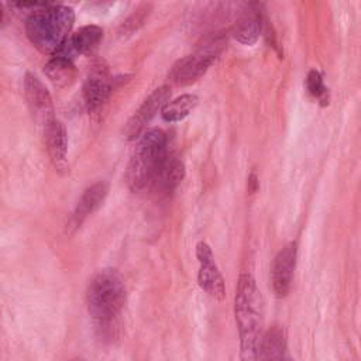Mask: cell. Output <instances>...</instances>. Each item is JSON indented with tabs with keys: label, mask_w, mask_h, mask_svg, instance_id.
<instances>
[{
	"label": "cell",
	"mask_w": 361,
	"mask_h": 361,
	"mask_svg": "<svg viewBox=\"0 0 361 361\" xmlns=\"http://www.w3.org/2000/svg\"><path fill=\"white\" fill-rule=\"evenodd\" d=\"M44 72L56 87H65L71 85L76 78V68L73 61L58 55H52V58L45 65Z\"/></svg>",
	"instance_id": "cell-17"
},
{
	"label": "cell",
	"mask_w": 361,
	"mask_h": 361,
	"mask_svg": "<svg viewBox=\"0 0 361 361\" xmlns=\"http://www.w3.org/2000/svg\"><path fill=\"white\" fill-rule=\"evenodd\" d=\"M185 176V165L176 157H166L162 166L154 176L149 189L161 196H168L172 193Z\"/></svg>",
	"instance_id": "cell-15"
},
{
	"label": "cell",
	"mask_w": 361,
	"mask_h": 361,
	"mask_svg": "<svg viewBox=\"0 0 361 361\" xmlns=\"http://www.w3.org/2000/svg\"><path fill=\"white\" fill-rule=\"evenodd\" d=\"M247 186H248V192H250V193H254V192L257 190V188H258V179H257L255 172H251V175L248 176V183H247Z\"/></svg>",
	"instance_id": "cell-20"
},
{
	"label": "cell",
	"mask_w": 361,
	"mask_h": 361,
	"mask_svg": "<svg viewBox=\"0 0 361 361\" xmlns=\"http://www.w3.org/2000/svg\"><path fill=\"white\" fill-rule=\"evenodd\" d=\"M4 23V8H3V4L0 3V25H3Z\"/></svg>",
	"instance_id": "cell-21"
},
{
	"label": "cell",
	"mask_w": 361,
	"mask_h": 361,
	"mask_svg": "<svg viewBox=\"0 0 361 361\" xmlns=\"http://www.w3.org/2000/svg\"><path fill=\"white\" fill-rule=\"evenodd\" d=\"M111 76L103 61H97L89 69L83 85V97L90 113L97 111L111 93Z\"/></svg>",
	"instance_id": "cell-8"
},
{
	"label": "cell",
	"mask_w": 361,
	"mask_h": 361,
	"mask_svg": "<svg viewBox=\"0 0 361 361\" xmlns=\"http://www.w3.org/2000/svg\"><path fill=\"white\" fill-rule=\"evenodd\" d=\"M103 38V30L97 25H85L79 28L75 34L66 38L61 48L54 54L73 61L75 56L89 54L93 51L100 39Z\"/></svg>",
	"instance_id": "cell-12"
},
{
	"label": "cell",
	"mask_w": 361,
	"mask_h": 361,
	"mask_svg": "<svg viewBox=\"0 0 361 361\" xmlns=\"http://www.w3.org/2000/svg\"><path fill=\"white\" fill-rule=\"evenodd\" d=\"M24 93L34 118L44 127L54 120L52 97L44 83L34 76L27 73L24 79Z\"/></svg>",
	"instance_id": "cell-10"
},
{
	"label": "cell",
	"mask_w": 361,
	"mask_h": 361,
	"mask_svg": "<svg viewBox=\"0 0 361 361\" xmlns=\"http://www.w3.org/2000/svg\"><path fill=\"white\" fill-rule=\"evenodd\" d=\"M71 361H85L83 358H73V360H71Z\"/></svg>",
	"instance_id": "cell-22"
},
{
	"label": "cell",
	"mask_w": 361,
	"mask_h": 361,
	"mask_svg": "<svg viewBox=\"0 0 361 361\" xmlns=\"http://www.w3.org/2000/svg\"><path fill=\"white\" fill-rule=\"evenodd\" d=\"M171 96V87L164 85L158 89H155L138 107V110L131 116V118L127 121V126L124 128V137L127 140H135L138 138L144 131L148 123L154 118V116L162 110V107L168 103V99Z\"/></svg>",
	"instance_id": "cell-7"
},
{
	"label": "cell",
	"mask_w": 361,
	"mask_h": 361,
	"mask_svg": "<svg viewBox=\"0 0 361 361\" xmlns=\"http://www.w3.org/2000/svg\"><path fill=\"white\" fill-rule=\"evenodd\" d=\"M298 258V245L296 243L286 244L274 258L271 282L272 289L276 298H285L292 286L293 272Z\"/></svg>",
	"instance_id": "cell-9"
},
{
	"label": "cell",
	"mask_w": 361,
	"mask_h": 361,
	"mask_svg": "<svg viewBox=\"0 0 361 361\" xmlns=\"http://www.w3.org/2000/svg\"><path fill=\"white\" fill-rule=\"evenodd\" d=\"M86 303L100 336L111 337L126 305L123 276L113 268L99 271L87 286Z\"/></svg>",
	"instance_id": "cell-2"
},
{
	"label": "cell",
	"mask_w": 361,
	"mask_h": 361,
	"mask_svg": "<svg viewBox=\"0 0 361 361\" xmlns=\"http://www.w3.org/2000/svg\"><path fill=\"white\" fill-rule=\"evenodd\" d=\"M306 89L307 92L317 100H320L323 104L329 103V97H327V87L323 83V78L320 75L319 71L312 69L309 71L307 76H306Z\"/></svg>",
	"instance_id": "cell-19"
},
{
	"label": "cell",
	"mask_w": 361,
	"mask_h": 361,
	"mask_svg": "<svg viewBox=\"0 0 361 361\" xmlns=\"http://www.w3.org/2000/svg\"><path fill=\"white\" fill-rule=\"evenodd\" d=\"M234 317L240 338V361H258L264 302L255 279L241 274L234 296Z\"/></svg>",
	"instance_id": "cell-1"
},
{
	"label": "cell",
	"mask_w": 361,
	"mask_h": 361,
	"mask_svg": "<svg viewBox=\"0 0 361 361\" xmlns=\"http://www.w3.org/2000/svg\"><path fill=\"white\" fill-rule=\"evenodd\" d=\"M226 45L223 35H214L200 45L193 54L178 59L169 69L168 79L172 85L188 86L197 82L216 61L217 55Z\"/></svg>",
	"instance_id": "cell-5"
},
{
	"label": "cell",
	"mask_w": 361,
	"mask_h": 361,
	"mask_svg": "<svg viewBox=\"0 0 361 361\" xmlns=\"http://www.w3.org/2000/svg\"><path fill=\"white\" fill-rule=\"evenodd\" d=\"M168 157V138L159 128L142 133L126 172V180L133 192L149 188L154 176Z\"/></svg>",
	"instance_id": "cell-4"
},
{
	"label": "cell",
	"mask_w": 361,
	"mask_h": 361,
	"mask_svg": "<svg viewBox=\"0 0 361 361\" xmlns=\"http://www.w3.org/2000/svg\"><path fill=\"white\" fill-rule=\"evenodd\" d=\"M196 258L199 261L197 283L213 299L223 300L226 295L224 279L214 261L213 251L206 241L196 244Z\"/></svg>",
	"instance_id": "cell-6"
},
{
	"label": "cell",
	"mask_w": 361,
	"mask_h": 361,
	"mask_svg": "<svg viewBox=\"0 0 361 361\" xmlns=\"http://www.w3.org/2000/svg\"><path fill=\"white\" fill-rule=\"evenodd\" d=\"M107 192H109V185L102 180L89 186L80 196L75 210L72 212L66 223V233L69 234L75 233L83 224V221L100 207V204L107 196Z\"/></svg>",
	"instance_id": "cell-11"
},
{
	"label": "cell",
	"mask_w": 361,
	"mask_h": 361,
	"mask_svg": "<svg viewBox=\"0 0 361 361\" xmlns=\"http://www.w3.org/2000/svg\"><path fill=\"white\" fill-rule=\"evenodd\" d=\"M197 96L186 93L182 94L176 99H173L172 102H168L164 107H162V118L168 123H175V121H180L183 120L186 116H189V113L197 106Z\"/></svg>",
	"instance_id": "cell-18"
},
{
	"label": "cell",
	"mask_w": 361,
	"mask_h": 361,
	"mask_svg": "<svg viewBox=\"0 0 361 361\" xmlns=\"http://www.w3.org/2000/svg\"><path fill=\"white\" fill-rule=\"evenodd\" d=\"M258 361H295L288 353L286 334L281 326L269 327L261 337Z\"/></svg>",
	"instance_id": "cell-14"
},
{
	"label": "cell",
	"mask_w": 361,
	"mask_h": 361,
	"mask_svg": "<svg viewBox=\"0 0 361 361\" xmlns=\"http://www.w3.org/2000/svg\"><path fill=\"white\" fill-rule=\"evenodd\" d=\"M44 134H45L47 149L54 166L61 173L68 172L69 169L68 159H66L68 135H66L65 126L61 121L54 118L49 124L44 127Z\"/></svg>",
	"instance_id": "cell-13"
},
{
	"label": "cell",
	"mask_w": 361,
	"mask_h": 361,
	"mask_svg": "<svg viewBox=\"0 0 361 361\" xmlns=\"http://www.w3.org/2000/svg\"><path fill=\"white\" fill-rule=\"evenodd\" d=\"M254 8L245 11L234 24L231 35L241 44L252 45L257 42L259 34L262 32L264 14L259 10V4H252Z\"/></svg>",
	"instance_id": "cell-16"
},
{
	"label": "cell",
	"mask_w": 361,
	"mask_h": 361,
	"mask_svg": "<svg viewBox=\"0 0 361 361\" xmlns=\"http://www.w3.org/2000/svg\"><path fill=\"white\" fill-rule=\"evenodd\" d=\"M73 23L75 13L71 7L48 4L28 17L25 34L37 49L54 55L69 37Z\"/></svg>",
	"instance_id": "cell-3"
}]
</instances>
